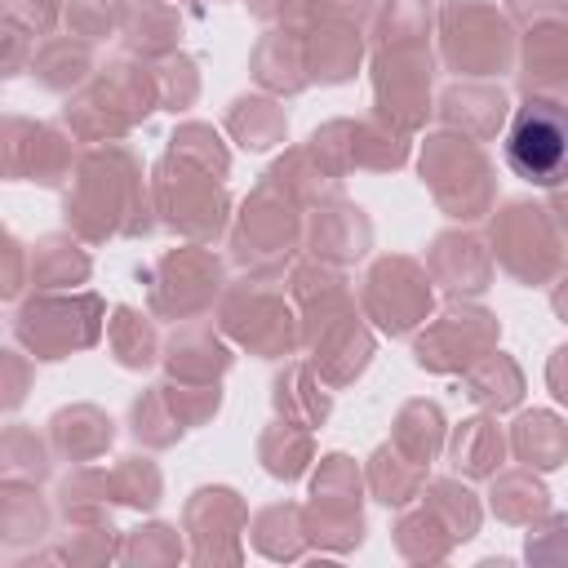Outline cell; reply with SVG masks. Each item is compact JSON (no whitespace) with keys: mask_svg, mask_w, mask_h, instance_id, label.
<instances>
[{"mask_svg":"<svg viewBox=\"0 0 568 568\" xmlns=\"http://www.w3.org/2000/svg\"><path fill=\"white\" fill-rule=\"evenodd\" d=\"M426 27H430V4L426 0H386V9L377 18V44L426 40Z\"/></svg>","mask_w":568,"mask_h":568,"instance_id":"obj_42","label":"cell"},{"mask_svg":"<svg viewBox=\"0 0 568 568\" xmlns=\"http://www.w3.org/2000/svg\"><path fill=\"white\" fill-rule=\"evenodd\" d=\"M182 36V22L169 4L160 0H138L129 9V22H124V44L142 58H173V44Z\"/></svg>","mask_w":568,"mask_h":568,"instance_id":"obj_29","label":"cell"},{"mask_svg":"<svg viewBox=\"0 0 568 568\" xmlns=\"http://www.w3.org/2000/svg\"><path fill=\"white\" fill-rule=\"evenodd\" d=\"M186 426H182V417L173 413V404H169V395L155 386V390H146L138 404H133V435L138 439H146V444H173L178 435H182Z\"/></svg>","mask_w":568,"mask_h":568,"instance_id":"obj_40","label":"cell"},{"mask_svg":"<svg viewBox=\"0 0 568 568\" xmlns=\"http://www.w3.org/2000/svg\"><path fill=\"white\" fill-rule=\"evenodd\" d=\"M257 453H262V466L275 479H297L306 470V462H311L306 426H297V422H271V430L262 435Z\"/></svg>","mask_w":568,"mask_h":568,"instance_id":"obj_36","label":"cell"},{"mask_svg":"<svg viewBox=\"0 0 568 568\" xmlns=\"http://www.w3.org/2000/svg\"><path fill=\"white\" fill-rule=\"evenodd\" d=\"M67 226L84 240H106L115 231L146 235L151 231V200L142 191V169L129 146L106 142L80 155L71 191L62 200Z\"/></svg>","mask_w":568,"mask_h":568,"instance_id":"obj_1","label":"cell"},{"mask_svg":"<svg viewBox=\"0 0 568 568\" xmlns=\"http://www.w3.org/2000/svg\"><path fill=\"white\" fill-rule=\"evenodd\" d=\"M106 342H111V351H115V359L124 368H146L155 359V328L133 306H115L111 328H106Z\"/></svg>","mask_w":568,"mask_h":568,"instance_id":"obj_38","label":"cell"},{"mask_svg":"<svg viewBox=\"0 0 568 568\" xmlns=\"http://www.w3.org/2000/svg\"><path fill=\"white\" fill-rule=\"evenodd\" d=\"M288 4H293V0H248V9H253L257 18H284Z\"/></svg>","mask_w":568,"mask_h":568,"instance_id":"obj_52","label":"cell"},{"mask_svg":"<svg viewBox=\"0 0 568 568\" xmlns=\"http://www.w3.org/2000/svg\"><path fill=\"white\" fill-rule=\"evenodd\" d=\"M4 248H9V275H4V297H18L22 293V275H18V262H22V244L9 235L4 240Z\"/></svg>","mask_w":568,"mask_h":568,"instance_id":"obj_50","label":"cell"},{"mask_svg":"<svg viewBox=\"0 0 568 568\" xmlns=\"http://www.w3.org/2000/svg\"><path fill=\"white\" fill-rule=\"evenodd\" d=\"M493 257L519 284H546L564 266L559 222L550 217V209L532 200H510L501 213H493Z\"/></svg>","mask_w":568,"mask_h":568,"instance_id":"obj_7","label":"cell"},{"mask_svg":"<svg viewBox=\"0 0 568 568\" xmlns=\"http://www.w3.org/2000/svg\"><path fill=\"white\" fill-rule=\"evenodd\" d=\"M390 444H395L404 457H413L417 466H426V462L439 453V444H444V413H439V404H430V399L404 404L399 417H395Z\"/></svg>","mask_w":568,"mask_h":568,"instance_id":"obj_31","label":"cell"},{"mask_svg":"<svg viewBox=\"0 0 568 568\" xmlns=\"http://www.w3.org/2000/svg\"><path fill=\"white\" fill-rule=\"evenodd\" d=\"M169 155H178V160H186V164H195V169H204L213 178H222L226 164H231L226 151H222V142H217V133L209 124H182L169 138Z\"/></svg>","mask_w":568,"mask_h":568,"instance_id":"obj_41","label":"cell"},{"mask_svg":"<svg viewBox=\"0 0 568 568\" xmlns=\"http://www.w3.org/2000/svg\"><path fill=\"white\" fill-rule=\"evenodd\" d=\"M510 448H515V457H519L524 466H532V470H555V466L568 457V426H564L555 413L532 408V413H524V417L515 422Z\"/></svg>","mask_w":568,"mask_h":568,"instance_id":"obj_25","label":"cell"},{"mask_svg":"<svg viewBox=\"0 0 568 568\" xmlns=\"http://www.w3.org/2000/svg\"><path fill=\"white\" fill-rule=\"evenodd\" d=\"M422 182L439 200V209L457 222L484 217L493 204V169L475 138L435 133L422 146Z\"/></svg>","mask_w":568,"mask_h":568,"instance_id":"obj_3","label":"cell"},{"mask_svg":"<svg viewBox=\"0 0 568 568\" xmlns=\"http://www.w3.org/2000/svg\"><path fill=\"white\" fill-rule=\"evenodd\" d=\"M275 413L284 422H297V426H320L328 417V390H320L311 368L293 364L275 377Z\"/></svg>","mask_w":568,"mask_h":568,"instance_id":"obj_33","label":"cell"},{"mask_svg":"<svg viewBox=\"0 0 568 568\" xmlns=\"http://www.w3.org/2000/svg\"><path fill=\"white\" fill-rule=\"evenodd\" d=\"M311 528H320L315 537L333 541V546H359V470L351 457L328 453L320 462V475L311 484Z\"/></svg>","mask_w":568,"mask_h":568,"instance_id":"obj_15","label":"cell"},{"mask_svg":"<svg viewBox=\"0 0 568 568\" xmlns=\"http://www.w3.org/2000/svg\"><path fill=\"white\" fill-rule=\"evenodd\" d=\"M444 58L457 75H497L515 58L510 22L484 0H448L444 13Z\"/></svg>","mask_w":568,"mask_h":568,"instance_id":"obj_9","label":"cell"},{"mask_svg":"<svg viewBox=\"0 0 568 568\" xmlns=\"http://www.w3.org/2000/svg\"><path fill=\"white\" fill-rule=\"evenodd\" d=\"M217 288H222V262L200 244L164 253L151 266V311L164 320H195L200 311L213 306Z\"/></svg>","mask_w":568,"mask_h":568,"instance_id":"obj_13","label":"cell"},{"mask_svg":"<svg viewBox=\"0 0 568 568\" xmlns=\"http://www.w3.org/2000/svg\"><path fill=\"white\" fill-rule=\"evenodd\" d=\"M4 160H9V178L58 186L71 173V142L49 124L9 120L4 124Z\"/></svg>","mask_w":568,"mask_h":568,"instance_id":"obj_16","label":"cell"},{"mask_svg":"<svg viewBox=\"0 0 568 568\" xmlns=\"http://www.w3.org/2000/svg\"><path fill=\"white\" fill-rule=\"evenodd\" d=\"M164 364L178 382H217L226 368H231V351L222 346V337L204 324H191V328H178L169 351H164Z\"/></svg>","mask_w":568,"mask_h":568,"instance_id":"obj_24","label":"cell"},{"mask_svg":"<svg viewBox=\"0 0 568 568\" xmlns=\"http://www.w3.org/2000/svg\"><path fill=\"white\" fill-rule=\"evenodd\" d=\"M506 164L515 178L546 191L568 182V102L524 98L506 129Z\"/></svg>","mask_w":568,"mask_h":568,"instance_id":"obj_4","label":"cell"},{"mask_svg":"<svg viewBox=\"0 0 568 568\" xmlns=\"http://www.w3.org/2000/svg\"><path fill=\"white\" fill-rule=\"evenodd\" d=\"M4 475L9 479H44L49 475V453L36 439V430L27 426H9L4 430Z\"/></svg>","mask_w":568,"mask_h":568,"instance_id":"obj_44","label":"cell"},{"mask_svg":"<svg viewBox=\"0 0 568 568\" xmlns=\"http://www.w3.org/2000/svg\"><path fill=\"white\" fill-rule=\"evenodd\" d=\"M111 497L124 506H155L160 501V475L151 462L142 457H120V466L111 470Z\"/></svg>","mask_w":568,"mask_h":568,"instance_id":"obj_43","label":"cell"},{"mask_svg":"<svg viewBox=\"0 0 568 568\" xmlns=\"http://www.w3.org/2000/svg\"><path fill=\"white\" fill-rule=\"evenodd\" d=\"M297 235H302L297 200L275 178H262L257 191L240 209L231 248H235L240 266H248L253 275H271V271H280L288 262V253L297 248Z\"/></svg>","mask_w":568,"mask_h":568,"instance_id":"obj_5","label":"cell"},{"mask_svg":"<svg viewBox=\"0 0 568 568\" xmlns=\"http://www.w3.org/2000/svg\"><path fill=\"white\" fill-rule=\"evenodd\" d=\"M426 266H430V275L448 293H479L493 280V253L470 231H444V235H435V244L426 248Z\"/></svg>","mask_w":568,"mask_h":568,"instance_id":"obj_18","label":"cell"},{"mask_svg":"<svg viewBox=\"0 0 568 568\" xmlns=\"http://www.w3.org/2000/svg\"><path fill=\"white\" fill-rule=\"evenodd\" d=\"M466 390H470L475 404H484V408H493V413H506V408H515L519 395H524V373H519V364H515L510 355L488 351L484 359H475V364L466 368Z\"/></svg>","mask_w":568,"mask_h":568,"instance_id":"obj_28","label":"cell"},{"mask_svg":"<svg viewBox=\"0 0 568 568\" xmlns=\"http://www.w3.org/2000/svg\"><path fill=\"white\" fill-rule=\"evenodd\" d=\"M359 302L382 333H413L430 315V275L413 257H382L373 262Z\"/></svg>","mask_w":568,"mask_h":568,"instance_id":"obj_12","label":"cell"},{"mask_svg":"<svg viewBox=\"0 0 568 568\" xmlns=\"http://www.w3.org/2000/svg\"><path fill=\"white\" fill-rule=\"evenodd\" d=\"M4 18L27 36H44L58 18V0H4Z\"/></svg>","mask_w":568,"mask_h":568,"instance_id":"obj_47","label":"cell"},{"mask_svg":"<svg viewBox=\"0 0 568 568\" xmlns=\"http://www.w3.org/2000/svg\"><path fill=\"white\" fill-rule=\"evenodd\" d=\"M439 115L448 129H462V138H493L506 120V98L493 84H453L439 98Z\"/></svg>","mask_w":568,"mask_h":568,"instance_id":"obj_23","label":"cell"},{"mask_svg":"<svg viewBox=\"0 0 568 568\" xmlns=\"http://www.w3.org/2000/svg\"><path fill=\"white\" fill-rule=\"evenodd\" d=\"M49 435H53V448H58L62 457L89 462V457H98V453L111 444L115 430H111V417H106V413H98V408H89V404H75V408L53 413Z\"/></svg>","mask_w":568,"mask_h":568,"instance_id":"obj_26","label":"cell"},{"mask_svg":"<svg viewBox=\"0 0 568 568\" xmlns=\"http://www.w3.org/2000/svg\"><path fill=\"white\" fill-rule=\"evenodd\" d=\"M506 457V435L497 430L493 417H470L453 435V466L462 475H497Z\"/></svg>","mask_w":568,"mask_h":568,"instance_id":"obj_32","label":"cell"},{"mask_svg":"<svg viewBox=\"0 0 568 568\" xmlns=\"http://www.w3.org/2000/svg\"><path fill=\"white\" fill-rule=\"evenodd\" d=\"M226 129L235 133L240 146L266 151V146L284 142L288 120H284V111H280L271 98H235V106H231V115H226Z\"/></svg>","mask_w":568,"mask_h":568,"instance_id":"obj_34","label":"cell"},{"mask_svg":"<svg viewBox=\"0 0 568 568\" xmlns=\"http://www.w3.org/2000/svg\"><path fill=\"white\" fill-rule=\"evenodd\" d=\"M155 84H160V106H169V111H186V106L195 102V93H200L195 62L182 58V53L164 58L160 71H155Z\"/></svg>","mask_w":568,"mask_h":568,"instance_id":"obj_45","label":"cell"},{"mask_svg":"<svg viewBox=\"0 0 568 568\" xmlns=\"http://www.w3.org/2000/svg\"><path fill=\"white\" fill-rule=\"evenodd\" d=\"M306 346H311L315 377L328 382V386H346L351 377H359L364 364H368V355H373V337L364 333V324L355 320V311H346L333 324L315 328L306 337Z\"/></svg>","mask_w":568,"mask_h":568,"instance_id":"obj_17","label":"cell"},{"mask_svg":"<svg viewBox=\"0 0 568 568\" xmlns=\"http://www.w3.org/2000/svg\"><path fill=\"white\" fill-rule=\"evenodd\" d=\"M368 484H373L377 501H386V506H404V501H413L417 488H422V466H417L413 457H399L395 444H386V448L373 453Z\"/></svg>","mask_w":568,"mask_h":568,"instance_id":"obj_35","label":"cell"},{"mask_svg":"<svg viewBox=\"0 0 568 568\" xmlns=\"http://www.w3.org/2000/svg\"><path fill=\"white\" fill-rule=\"evenodd\" d=\"M102 333V297L80 293V297H31L13 315V337L36 355V359H62L71 351L93 346Z\"/></svg>","mask_w":568,"mask_h":568,"instance_id":"obj_8","label":"cell"},{"mask_svg":"<svg viewBox=\"0 0 568 568\" xmlns=\"http://www.w3.org/2000/svg\"><path fill=\"white\" fill-rule=\"evenodd\" d=\"M151 200H155V213H164V226L178 235H191V240H213L226 222L222 182L178 155H164L155 164Z\"/></svg>","mask_w":568,"mask_h":568,"instance_id":"obj_6","label":"cell"},{"mask_svg":"<svg viewBox=\"0 0 568 568\" xmlns=\"http://www.w3.org/2000/svg\"><path fill=\"white\" fill-rule=\"evenodd\" d=\"M510 18H519L528 31L568 27V0H510Z\"/></svg>","mask_w":568,"mask_h":568,"instance_id":"obj_48","label":"cell"},{"mask_svg":"<svg viewBox=\"0 0 568 568\" xmlns=\"http://www.w3.org/2000/svg\"><path fill=\"white\" fill-rule=\"evenodd\" d=\"M222 328L248 346L262 359H280L302 342V328L280 293L266 288V280H244L222 302Z\"/></svg>","mask_w":568,"mask_h":568,"instance_id":"obj_11","label":"cell"},{"mask_svg":"<svg viewBox=\"0 0 568 568\" xmlns=\"http://www.w3.org/2000/svg\"><path fill=\"white\" fill-rule=\"evenodd\" d=\"M519 89L524 98L568 102V27H537L524 36Z\"/></svg>","mask_w":568,"mask_h":568,"instance_id":"obj_19","label":"cell"},{"mask_svg":"<svg viewBox=\"0 0 568 568\" xmlns=\"http://www.w3.org/2000/svg\"><path fill=\"white\" fill-rule=\"evenodd\" d=\"M124 9H129L124 0H67V22H71L75 36L98 40V36H106V31L120 27Z\"/></svg>","mask_w":568,"mask_h":568,"instance_id":"obj_46","label":"cell"},{"mask_svg":"<svg viewBox=\"0 0 568 568\" xmlns=\"http://www.w3.org/2000/svg\"><path fill=\"white\" fill-rule=\"evenodd\" d=\"M546 382H550V390L568 404V346H559V351L550 355V364H546Z\"/></svg>","mask_w":568,"mask_h":568,"instance_id":"obj_49","label":"cell"},{"mask_svg":"<svg viewBox=\"0 0 568 568\" xmlns=\"http://www.w3.org/2000/svg\"><path fill=\"white\" fill-rule=\"evenodd\" d=\"M546 506H550V493L532 479V466L493 479V510H497L501 519H510V524H528V519L546 515Z\"/></svg>","mask_w":568,"mask_h":568,"instance_id":"obj_37","label":"cell"},{"mask_svg":"<svg viewBox=\"0 0 568 568\" xmlns=\"http://www.w3.org/2000/svg\"><path fill=\"white\" fill-rule=\"evenodd\" d=\"M497 346V315L479 306H448L413 342V355L430 373H462Z\"/></svg>","mask_w":568,"mask_h":568,"instance_id":"obj_14","label":"cell"},{"mask_svg":"<svg viewBox=\"0 0 568 568\" xmlns=\"http://www.w3.org/2000/svg\"><path fill=\"white\" fill-rule=\"evenodd\" d=\"M550 213H555L559 231H568V182H559V186H555V204H550Z\"/></svg>","mask_w":568,"mask_h":568,"instance_id":"obj_53","label":"cell"},{"mask_svg":"<svg viewBox=\"0 0 568 568\" xmlns=\"http://www.w3.org/2000/svg\"><path fill=\"white\" fill-rule=\"evenodd\" d=\"M89 71H93L89 40L58 36V40H44V44L31 53V75H36L44 89H53V93H67V89L84 84Z\"/></svg>","mask_w":568,"mask_h":568,"instance_id":"obj_27","label":"cell"},{"mask_svg":"<svg viewBox=\"0 0 568 568\" xmlns=\"http://www.w3.org/2000/svg\"><path fill=\"white\" fill-rule=\"evenodd\" d=\"M253 75H257V84H266L271 93H297V89H306L311 71H306L302 31H297V27L266 31L262 44L253 49Z\"/></svg>","mask_w":568,"mask_h":568,"instance_id":"obj_22","label":"cell"},{"mask_svg":"<svg viewBox=\"0 0 568 568\" xmlns=\"http://www.w3.org/2000/svg\"><path fill=\"white\" fill-rule=\"evenodd\" d=\"M550 306H555L559 320H568V266H564V280L555 284V293H550Z\"/></svg>","mask_w":568,"mask_h":568,"instance_id":"obj_54","label":"cell"},{"mask_svg":"<svg viewBox=\"0 0 568 568\" xmlns=\"http://www.w3.org/2000/svg\"><path fill=\"white\" fill-rule=\"evenodd\" d=\"M155 102H160L155 71L133 67V62H111L106 71H98V80H93L80 98H71L67 124H71V133L84 138V142H115V138L129 133Z\"/></svg>","mask_w":568,"mask_h":568,"instance_id":"obj_2","label":"cell"},{"mask_svg":"<svg viewBox=\"0 0 568 568\" xmlns=\"http://www.w3.org/2000/svg\"><path fill=\"white\" fill-rule=\"evenodd\" d=\"M302 44H306L311 80H324V84L351 80L359 67V53H364L359 27H351V22H315V27H306Z\"/></svg>","mask_w":568,"mask_h":568,"instance_id":"obj_21","label":"cell"},{"mask_svg":"<svg viewBox=\"0 0 568 568\" xmlns=\"http://www.w3.org/2000/svg\"><path fill=\"white\" fill-rule=\"evenodd\" d=\"M373 93L377 115L395 129H417L430 111V49L426 40L377 44L373 53Z\"/></svg>","mask_w":568,"mask_h":568,"instance_id":"obj_10","label":"cell"},{"mask_svg":"<svg viewBox=\"0 0 568 568\" xmlns=\"http://www.w3.org/2000/svg\"><path fill=\"white\" fill-rule=\"evenodd\" d=\"M89 280V253L71 235H44L31 248V284L36 288H71Z\"/></svg>","mask_w":568,"mask_h":568,"instance_id":"obj_30","label":"cell"},{"mask_svg":"<svg viewBox=\"0 0 568 568\" xmlns=\"http://www.w3.org/2000/svg\"><path fill=\"white\" fill-rule=\"evenodd\" d=\"M426 493H430L426 506L439 515V524L448 528V537H470V532L479 528V506H475V497H470L462 484L439 479V484H430Z\"/></svg>","mask_w":568,"mask_h":568,"instance_id":"obj_39","label":"cell"},{"mask_svg":"<svg viewBox=\"0 0 568 568\" xmlns=\"http://www.w3.org/2000/svg\"><path fill=\"white\" fill-rule=\"evenodd\" d=\"M4 364H9V395H4V404L13 408V404L22 399V373H18V351H9V359H4Z\"/></svg>","mask_w":568,"mask_h":568,"instance_id":"obj_51","label":"cell"},{"mask_svg":"<svg viewBox=\"0 0 568 568\" xmlns=\"http://www.w3.org/2000/svg\"><path fill=\"white\" fill-rule=\"evenodd\" d=\"M368 240H373V226H368V217L355 209V204H346V200H324V204H315V217H311V253L320 257V262H355V257H364L368 253Z\"/></svg>","mask_w":568,"mask_h":568,"instance_id":"obj_20","label":"cell"}]
</instances>
